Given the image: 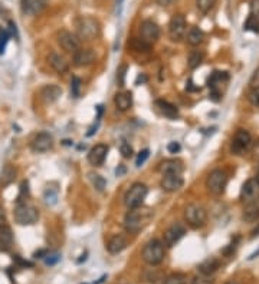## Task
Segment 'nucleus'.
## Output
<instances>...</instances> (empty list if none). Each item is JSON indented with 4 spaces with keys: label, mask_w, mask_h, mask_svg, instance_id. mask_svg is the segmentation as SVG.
Segmentation results:
<instances>
[{
    "label": "nucleus",
    "mask_w": 259,
    "mask_h": 284,
    "mask_svg": "<svg viewBox=\"0 0 259 284\" xmlns=\"http://www.w3.org/2000/svg\"><path fill=\"white\" fill-rule=\"evenodd\" d=\"M239 198H240V201H242L244 204H248V203H252V201L258 200L259 182L256 181V178L248 180V181L242 185V190H240Z\"/></svg>",
    "instance_id": "4468645a"
},
{
    "label": "nucleus",
    "mask_w": 259,
    "mask_h": 284,
    "mask_svg": "<svg viewBox=\"0 0 259 284\" xmlns=\"http://www.w3.org/2000/svg\"><path fill=\"white\" fill-rule=\"evenodd\" d=\"M9 37H10V33L8 29H3L0 27V55L4 53V49H6V45L9 42Z\"/></svg>",
    "instance_id": "e433bc0d"
},
{
    "label": "nucleus",
    "mask_w": 259,
    "mask_h": 284,
    "mask_svg": "<svg viewBox=\"0 0 259 284\" xmlns=\"http://www.w3.org/2000/svg\"><path fill=\"white\" fill-rule=\"evenodd\" d=\"M192 284H213V280L210 277H208V276H198V277H194L193 279V282Z\"/></svg>",
    "instance_id": "37998d69"
},
{
    "label": "nucleus",
    "mask_w": 259,
    "mask_h": 284,
    "mask_svg": "<svg viewBox=\"0 0 259 284\" xmlns=\"http://www.w3.org/2000/svg\"><path fill=\"white\" fill-rule=\"evenodd\" d=\"M16 178V170L13 168L12 165H6L3 170H2V174H0V187L4 188L8 185H10Z\"/></svg>",
    "instance_id": "c756f323"
},
{
    "label": "nucleus",
    "mask_w": 259,
    "mask_h": 284,
    "mask_svg": "<svg viewBox=\"0 0 259 284\" xmlns=\"http://www.w3.org/2000/svg\"><path fill=\"white\" fill-rule=\"evenodd\" d=\"M142 257L144 262L150 266H158L160 263L164 260V244L158 240H150L144 249H142Z\"/></svg>",
    "instance_id": "20e7f679"
},
{
    "label": "nucleus",
    "mask_w": 259,
    "mask_h": 284,
    "mask_svg": "<svg viewBox=\"0 0 259 284\" xmlns=\"http://www.w3.org/2000/svg\"><path fill=\"white\" fill-rule=\"evenodd\" d=\"M203 39H204V33L200 27H198V26L188 27V32H186V40H188V45L199 46L203 42Z\"/></svg>",
    "instance_id": "c85d7f7f"
},
{
    "label": "nucleus",
    "mask_w": 259,
    "mask_h": 284,
    "mask_svg": "<svg viewBox=\"0 0 259 284\" xmlns=\"http://www.w3.org/2000/svg\"><path fill=\"white\" fill-rule=\"evenodd\" d=\"M242 220L246 223H255L259 220V198L248 203L244 207V213H242Z\"/></svg>",
    "instance_id": "4be33fe9"
},
{
    "label": "nucleus",
    "mask_w": 259,
    "mask_h": 284,
    "mask_svg": "<svg viewBox=\"0 0 259 284\" xmlns=\"http://www.w3.org/2000/svg\"><path fill=\"white\" fill-rule=\"evenodd\" d=\"M150 157V151L148 149H142L138 152V157H137V161H136V167H142V164L147 161V158Z\"/></svg>",
    "instance_id": "a19ab883"
},
{
    "label": "nucleus",
    "mask_w": 259,
    "mask_h": 284,
    "mask_svg": "<svg viewBox=\"0 0 259 284\" xmlns=\"http://www.w3.org/2000/svg\"><path fill=\"white\" fill-rule=\"evenodd\" d=\"M90 180H91V182H92V185H94V188L96 191L102 193V191L106 190V180H104V177H101L100 174H96V172H90Z\"/></svg>",
    "instance_id": "473e14b6"
},
{
    "label": "nucleus",
    "mask_w": 259,
    "mask_h": 284,
    "mask_svg": "<svg viewBox=\"0 0 259 284\" xmlns=\"http://www.w3.org/2000/svg\"><path fill=\"white\" fill-rule=\"evenodd\" d=\"M114 103L117 106V109L120 111H128L132 105V95L131 92H118L117 95L114 96Z\"/></svg>",
    "instance_id": "bb28decb"
},
{
    "label": "nucleus",
    "mask_w": 259,
    "mask_h": 284,
    "mask_svg": "<svg viewBox=\"0 0 259 284\" xmlns=\"http://www.w3.org/2000/svg\"><path fill=\"white\" fill-rule=\"evenodd\" d=\"M48 62H49V65L52 66V69H54L55 72H58L59 75H65V73L68 72V69H70V65H68V62H66V59L62 56V55L56 53V52H50V53H49Z\"/></svg>",
    "instance_id": "aec40b11"
},
{
    "label": "nucleus",
    "mask_w": 259,
    "mask_h": 284,
    "mask_svg": "<svg viewBox=\"0 0 259 284\" xmlns=\"http://www.w3.org/2000/svg\"><path fill=\"white\" fill-rule=\"evenodd\" d=\"M216 4V0H196V6L202 13H208L213 9V6Z\"/></svg>",
    "instance_id": "c9c22d12"
},
{
    "label": "nucleus",
    "mask_w": 259,
    "mask_h": 284,
    "mask_svg": "<svg viewBox=\"0 0 259 284\" xmlns=\"http://www.w3.org/2000/svg\"><path fill=\"white\" fill-rule=\"evenodd\" d=\"M46 256H48V251L46 250H39V251H36V253H35L36 259H45Z\"/></svg>",
    "instance_id": "8fccbe9b"
},
{
    "label": "nucleus",
    "mask_w": 259,
    "mask_h": 284,
    "mask_svg": "<svg viewBox=\"0 0 259 284\" xmlns=\"http://www.w3.org/2000/svg\"><path fill=\"white\" fill-rule=\"evenodd\" d=\"M160 172L164 174H182L183 164L178 159H166L160 164Z\"/></svg>",
    "instance_id": "a878e982"
},
{
    "label": "nucleus",
    "mask_w": 259,
    "mask_h": 284,
    "mask_svg": "<svg viewBox=\"0 0 259 284\" xmlns=\"http://www.w3.org/2000/svg\"><path fill=\"white\" fill-rule=\"evenodd\" d=\"M249 85H250V89L252 88H259V68L254 72V75L250 76L249 79Z\"/></svg>",
    "instance_id": "a18cd8bd"
},
{
    "label": "nucleus",
    "mask_w": 259,
    "mask_h": 284,
    "mask_svg": "<svg viewBox=\"0 0 259 284\" xmlns=\"http://www.w3.org/2000/svg\"><path fill=\"white\" fill-rule=\"evenodd\" d=\"M62 95V89L58 85H45L40 89V96L46 103H54L59 99V96Z\"/></svg>",
    "instance_id": "b1692460"
},
{
    "label": "nucleus",
    "mask_w": 259,
    "mask_h": 284,
    "mask_svg": "<svg viewBox=\"0 0 259 284\" xmlns=\"http://www.w3.org/2000/svg\"><path fill=\"white\" fill-rule=\"evenodd\" d=\"M255 178H256V181L259 182V168H258V172H256V177H255Z\"/></svg>",
    "instance_id": "6e6d98bb"
},
{
    "label": "nucleus",
    "mask_w": 259,
    "mask_h": 284,
    "mask_svg": "<svg viewBox=\"0 0 259 284\" xmlns=\"http://www.w3.org/2000/svg\"><path fill=\"white\" fill-rule=\"evenodd\" d=\"M226 284H242L240 282H238V280H229Z\"/></svg>",
    "instance_id": "5fc2aeb1"
},
{
    "label": "nucleus",
    "mask_w": 259,
    "mask_h": 284,
    "mask_svg": "<svg viewBox=\"0 0 259 284\" xmlns=\"http://www.w3.org/2000/svg\"><path fill=\"white\" fill-rule=\"evenodd\" d=\"M101 33V24L91 16H82L76 22V36L80 40H92Z\"/></svg>",
    "instance_id": "f03ea898"
},
{
    "label": "nucleus",
    "mask_w": 259,
    "mask_h": 284,
    "mask_svg": "<svg viewBox=\"0 0 259 284\" xmlns=\"http://www.w3.org/2000/svg\"><path fill=\"white\" fill-rule=\"evenodd\" d=\"M252 147V137L246 129H238L230 144V151L235 155H244Z\"/></svg>",
    "instance_id": "6e6552de"
},
{
    "label": "nucleus",
    "mask_w": 259,
    "mask_h": 284,
    "mask_svg": "<svg viewBox=\"0 0 259 284\" xmlns=\"http://www.w3.org/2000/svg\"><path fill=\"white\" fill-rule=\"evenodd\" d=\"M183 184L184 180L182 174H164L160 181V187L166 193H176L183 187Z\"/></svg>",
    "instance_id": "2eb2a0df"
},
{
    "label": "nucleus",
    "mask_w": 259,
    "mask_h": 284,
    "mask_svg": "<svg viewBox=\"0 0 259 284\" xmlns=\"http://www.w3.org/2000/svg\"><path fill=\"white\" fill-rule=\"evenodd\" d=\"M180 149H182V147H180V144L176 142V141H173V142H170V144L167 145V151H168L170 154H177V152H180Z\"/></svg>",
    "instance_id": "de8ad7c7"
},
{
    "label": "nucleus",
    "mask_w": 259,
    "mask_h": 284,
    "mask_svg": "<svg viewBox=\"0 0 259 284\" xmlns=\"http://www.w3.org/2000/svg\"><path fill=\"white\" fill-rule=\"evenodd\" d=\"M56 39H58L59 46H60L65 52H68V53H72V55H74L76 50L81 49V40H80V37H78L76 34L65 30V29L59 30Z\"/></svg>",
    "instance_id": "9d476101"
},
{
    "label": "nucleus",
    "mask_w": 259,
    "mask_h": 284,
    "mask_svg": "<svg viewBox=\"0 0 259 284\" xmlns=\"http://www.w3.org/2000/svg\"><path fill=\"white\" fill-rule=\"evenodd\" d=\"M148 194V188L146 184L142 182H134L130 190L126 194L124 197V204L127 205V208L131 210V208H137V207H142L146 197Z\"/></svg>",
    "instance_id": "39448f33"
},
{
    "label": "nucleus",
    "mask_w": 259,
    "mask_h": 284,
    "mask_svg": "<svg viewBox=\"0 0 259 284\" xmlns=\"http://www.w3.org/2000/svg\"><path fill=\"white\" fill-rule=\"evenodd\" d=\"M258 236H259V224H258V227L252 231V236H250V237H252V239H255V237H258Z\"/></svg>",
    "instance_id": "864d4df0"
},
{
    "label": "nucleus",
    "mask_w": 259,
    "mask_h": 284,
    "mask_svg": "<svg viewBox=\"0 0 259 284\" xmlns=\"http://www.w3.org/2000/svg\"><path fill=\"white\" fill-rule=\"evenodd\" d=\"M130 46H131L132 50L142 52V53H148L152 50V47H153V45L147 43L146 40H142V37H132L131 42H130Z\"/></svg>",
    "instance_id": "7c9ffc66"
},
{
    "label": "nucleus",
    "mask_w": 259,
    "mask_h": 284,
    "mask_svg": "<svg viewBox=\"0 0 259 284\" xmlns=\"http://www.w3.org/2000/svg\"><path fill=\"white\" fill-rule=\"evenodd\" d=\"M71 95L74 98H80L81 95V79L78 76H74L71 79Z\"/></svg>",
    "instance_id": "4c0bfd02"
},
{
    "label": "nucleus",
    "mask_w": 259,
    "mask_h": 284,
    "mask_svg": "<svg viewBox=\"0 0 259 284\" xmlns=\"http://www.w3.org/2000/svg\"><path fill=\"white\" fill-rule=\"evenodd\" d=\"M188 32V22L183 14H174L168 23V36L173 42H180Z\"/></svg>",
    "instance_id": "1a4fd4ad"
},
{
    "label": "nucleus",
    "mask_w": 259,
    "mask_h": 284,
    "mask_svg": "<svg viewBox=\"0 0 259 284\" xmlns=\"http://www.w3.org/2000/svg\"><path fill=\"white\" fill-rule=\"evenodd\" d=\"M13 246V233L10 227L0 226V253H8Z\"/></svg>",
    "instance_id": "5701e85b"
},
{
    "label": "nucleus",
    "mask_w": 259,
    "mask_h": 284,
    "mask_svg": "<svg viewBox=\"0 0 259 284\" xmlns=\"http://www.w3.org/2000/svg\"><path fill=\"white\" fill-rule=\"evenodd\" d=\"M81 284H86V283H81Z\"/></svg>",
    "instance_id": "4d7b16f0"
},
{
    "label": "nucleus",
    "mask_w": 259,
    "mask_h": 284,
    "mask_svg": "<svg viewBox=\"0 0 259 284\" xmlns=\"http://www.w3.org/2000/svg\"><path fill=\"white\" fill-rule=\"evenodd\" d=\"M228 185V174L220 168L213 170L206 180V187L209 193L213 195H222L224 193V188Z\"/></svg>",
    "instance_id": "0eeeda50"
},
{
    "label": "nucleus",
    "mask_w": 259,
    "mask_h": 284,
    "mask_svg": "<svg viewBox=\"0 0 259 284\" xmlns=\"http://www.w3.org/2000/svg\"><path fill=\"white\" fill-rule=\"evenodd\" d=\"M219 266H220V263H219V260H218L216 257H209V259L203 260V262L199 264L198 270H199V273H200L202 276H208V277H209L210 274L218 272Z\"/></svg>",
    "instance_id": "393cba45"
},
{
    "label": "nucleus",
    "mask_w": 259,
    "mask_h": 284,
    "mask_svg": "<svg viewBox=\"0 0 259 284\" xmlns=\"http://www.w3.org/2000/svg\"><path fill=\"white\" fill-rule=\"evenodd\" d=\"M249 9H250V14H252V16L259 17V0H250Z\"/></svg>",
    "instance_id": "49530a36"
},
{
    "label": "nucleus",
    "mask_w": 259,
    "mask_h": 284,
    "mask_svg": "<svg viewBox=\"0 0 259 284\" xmlns=\"http://www.w3.org/2000/svg\"><path fill=\"white\" fill-rule=\"evenodd\" d=\"M245 30H250L254 33H259V17L249 14V17L246 19V22L244 24Z\"/></svg>",
    "instance_id": "72a5a7b5"
},
{
    "label": "nucleus",
    "mask_w": 259,
    "mask_h": 284,
    "mask_svg": "<svg viewBox=\"0 0 259 284\" xmlns=\"http://www.w3.org/2000/svg\"><path fill=\"white\" fill-rule=\"evenodd\" d=\"M106 155H108V147L106 144H96L95 147L91 148L88 154V161L94 167H101L106 161Z\"/></svg>",
    "instance_id": "a211bd4d"
},
{
    "label": "nucleus",
    "mask_w": 259,
    "mask_h": 284,
    "mask_svg": "<svg viewBox=\"0 0 259 284\" xmlns=\"http://www.w3.org/2000/svg\"><path fill=\"white\" fill-rule=\"evenodd\" d=\"M184 220L192 228H200L208 221V213L202 205L188 204L184 208Z\"/></svg>",
    "instance_id": "423d86ee"
},
{
    "label": "nucleus",
    "mask_w": 259,
    "mask_h": 284,
    "mask_svg": "<svg viewBox=\"0 0 259 284\" xmlns=\"http://www.w3.org/2000/svg\"><path fill=\"white\" fill-rule=\"evenodd\" d=\"M54 147V138L49 132H39L30 142V148L34 152H46Z\"/></svg>",
    "instance_id": "dca6fc26"
},
{
    "label": "nucleus",
    "mask_w": 259,
    "mask_h": 284,
    "mask_svg": "<svg viewBox=\"0 0 259 284\" xmlns=\"http://www.w3.org/2000/svg\"><path fill=\"white\" fill-rule=\"evenodd\" d=\"M186 89H188V91H200V88H198V86H193L192 80H188V86H186Z\"/></svg>",
    "instance_id": "3c124183"
},
{
    "label": "nucleus",
    "mask_w": 259,
    "mask_h": 284,
    "mask_svg": "<svg viewBox=\"0 0 259 284\" xmlns=\"http://www.w3.org/2000/svg\"><path fill=\"white\" fill-rule=\"evenodd\" d=\"M4 220H6V216H4V210L0 207V226L4 224Z\"/></svg>",
    "instance_id": "603ef678"
},
{
    "label": "nucleus",
    "mask_w": 259,
    "mask_h": 284,
    "mask_svg": "<svg viewBox=\"0 0 259 284\" xmlns=\"http://www.w3.org/2000/svg\"><path fill=\"white\" fill-rule=\"evenodd\" d=\"M14 221L19 226H34L39 220V213L32 204H28L24 201H18V205L13 211Z\"/></svg>",
    "instance_id": "7ed1b4c3"
},
{
    "label": "nucleus",
    "mask_w": 259,
    "mask_h": 284,
    "mask_svg": "<svg viewBox=\"0 0 259 284\" xmlns=\"http://www.w3.org/2000/svg\"><path fill=\"white\" fill-rule=\"evenodd\" d=\"M154 1H156V4H158L162 7H166V6H170V4L176 3L177 0H154Z\"/></svg>",
    "instance_id": "09e8293b"
},
{
    "label": "nucleus",
    "mask_w": 259,
    "mask_h": 284,
    "mask_svg": "<svg viewBox=\"0 0 259 284\" xmlns=\"http://www.w3.org/2000/svg\"><path fill=\"white\" fill-rule=\"evenodd\" d=\"M186 274L183 273H174V274H170L167 279H166L163 284H184L186 283Z\"/></svg>",
    "instance_id": "f704fd0d"
},
{
    "label": "nucleus",
    "mask_w": 259,
    "mask_h": 284,
    "mask_svg": "<svg viewBox=\"0 0 259 284\" xmlns=\"http://www.w3.org/2000/svg\"><path fill=\"white\" fill-rule=\"evenodd\" d=\"M154 217V211L150 207L131 208L124 217V228L130 234H137L146 227Z\"/></svg>",
    "instance_id": "f257e3e1"
},
{
    "label": "nucleus",
    "mask_w": 259,
    "mask_h": 284,
    "mask_svg": "<svg viewBox=\"0 0 259 284\" xmlns=\"http://www.w3.org/2000/svg\"><path fill=\"white\" fill-rule=\"evenodd\" d=\"M184 234H186V227L182 223H173L163 234V244L166 247L172 249L184 237Z\"/></svg>",
    "instance_id": "9b49d317"
},
{
    "label": "nucleus",
    "mask_w": 259,
    "mask_h": 284,
    "mask_svg": "<svg viewBox=\"0 0 259 284\" xmlns=\"http://www.w3.org/2000/svg\"><path fill=\"white\" fill-rule=\"evenodd\" d=\"M229 80V75L228 72H219V70H214L213 73H210V76L208 78V86L210 88V98L213 101H219L220 96H222V92L219 89L220 85H224Z\"/></svg>",
    "instance_id": "f8f14e48"
},
{
    "label": "nucleus",
    "mask_w": 259,
    "mask_h": 284,
    "mask_svg": "<svg viewBox=\"0 0 259 284\" xmlns=\"http://www.w3.org/2000/svg\"><path fill=\"white\" fill-rule=\"evenodd\" d=\"M59 260H60V256H59L58 253H55V254H48L46 257H45L46 266H55Z\"/></svg>",
    "instance_id": "c03bdc74"
},
{
    "label": "nucleus",
    "mask_w": 259,
    "mask_h": 284,
    "mask_svg": "<svg viewBox=\"0 0 259 284\" xmlns=\"http://www.w3.org/2000/svg\"><path fill=\"white\" fill-rule=\"evenodd\" d=\"M138 32H140V37H142V40H146L150 45L156 43L158 40V37H160V27L153 20H144V22H142Z\"/></svg>",
    "instance_id": "ddd939ff"
},
{
    "label": "nucleus",
    "mask_w": 259,
    "mask_h": 284,
    "mask_svg": "<svg viewBox=\"0 0 259 284\" xmlns=\"http://www.w3.org/2000/svg\"><path fill=\"white\" fill-rule=\"evenodd\" d=\"M95 52L92 49H80L74 53V65L78 66V68H85V66H90L95 62Z\"/></svg>",
    "instance_id": "f3484780"
},
{
    "label": "nucleus",
    "mask_w": 259,
    "mask_h": 284,
    "mask_svg": "<svg viewBox=\"0 0 259 284\" xmlns=\"http://www.w3.org/2000/svg\"><path fill=\"white\" fill-rule=\"evenodd\" d=\"M156 106L157 109L162 112V115H164L166 118H170V119H176L178 118V109L173 103L167 102V101H156Z\"/></svg>",
    "instance_id": "cd10ccee"
},
{
    "label": "nucleus",
    "mask_w": 259,
    "mask_h": 284,
    "mask_svg": "<svg viewBox=\"0 0 259 284\" xmlns=\"http://www.w3.org/2000/svg\"><path fill=\"white\" fill-rule=\"evenodd\" d=\"M127 239L124 237V236H114V237H111L110 241L106 243V250L110 254H120V253H122V251L127 249Z\"/></svg>",
    "instance_id": "412c9836"
},
{
    "label": "nucleus",
    "mask_w": 259,
    "mask_h": 284,
    "mask_svg": "<svg viewBox=\"0 0 259 284\" xmlns=\"http://www.w3.org/2000/svg\"><path fill=\"white\" fill-rule=\"evenodd\" d=\"M120 151H121V154H122L124 158H131V157H132V147L130 145L127 141H122V142H121Z\"/></svg>",
    "instance_id": "58836bf2"
},
{
    "label": "nucleus",
    "mask_w": 259,
    "mask_h": 284,
    "mask_svg": "<svg viewBox=\"0 0 259 284\" xmlns=\"http://www.w3.org/2000/svg\"><path fill=\"white\" fill-rule=\"evenodd\" d=\"M248 99L254 106H259V88H252L250 92H249Z\"/></svg>",
    "instance_id": "ea45409f"
},
{
    "label": "nucleus",
    "mask_w": 259,
    "mask_h": 284,
    "mask_svg": "<svg viewBox=\"0 0 259 284\" xmlns=\"http://www.w3.org/2000/svg\"><path fill=\"white\" fill-rule=\"evenodd\" d=\"M203 59H204V53L202 52V50H192L190 53H188V69H196L199 68L202 65V62H203Z\"/></svg>",
    "instance_id": "2f4dec72"
},
{
    "label": "nucleus",
    "mask_w": 259,
    "mask_h": 284,
    "mask_svg": "<svg viewBox=\"0 0 259 284\" xmlns=\"http://www.w3.org/2000/svg\"><path fill=\"white\" fill-rule=\"evenodd\" d=\"M126 72H127V66H126V65L120 66V69L117 70V79L118 83H120V86H124V82H126Z\"/></svg>",
    "instance_id": "79ce46f5"
},
{
    "label": "nucleus",
    "mask_w": 259,
    "mask_h": 284,
    "mask_svg": "<svg viewBox=\"0 0 259 284\" xmlns=\"http://www.w3.org/2000/svg\"><path fill=\"white\" fill-rule=\"evenodd\" d=\"M48 0H22L20 7L22 11L28 16H36L46 7Z\"/></svg>",
    "instance_id": "6ab92c4d"
}]
</instances>
